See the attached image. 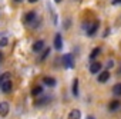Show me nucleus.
<instances>
[{
	"label": "nucleus",
	"instance_id": "1",
	"mask_svg": "<svg viewBox=\"0 0 121 119\" xmlns=\"http://www.w3.org/2000/svg\"><path fill=\"white\" fill-rule=\"evenodd\" d=\"M63 65H64V68H67V69H73V68H74V59H73V56H71L70 53L63 56Z\"/></svg>",
	"mask_w": 121,
	"mask_h": 119
},
{
	"label": "nucleus",
	"instance_id": "2",
	"mask_svg": "<svg viewBox=\"0 0 121 119\" xmlns=\"http://www.w3.org/2000/svg\"><path fill=\"white\" fill-rule=\"evenodd\" d=\"M36 19H37L36 13H34V12H29V13H26V16H24V23H26V25H30V26H34Z\"/></svg>",
	"mask_w": 121,
	"mask_h": 119
},
{
	"label": "nucleus",
	"instance_id": "3",
	"mask_svg": "<svg viewBox=\"0 0 121 119\" xmlns=\"http://www.w3.org/2000/svg\"><path fill=\"white\" fill-rule=\"evenodd\" d=\"M98 26H100V22H98V20H95L91 26H88V27H87V35H88V36L95 35V33H97V30H98Z\"/></svg>",
	"mask_w": 121,
	"mask_h": 119
},
{
	"label": "nucleus",
	"instance_id": "4",
	"mask_svg": "<svg viewBox=\"0 0 121 119\" xmlns=\"http://www.w3.org/2000/svg\"><path fill=\"white\" fill-rule=\"evenodd\" d=\"M54 47L57 50H61L63 49V39H61V35H60V33H57L54 36Z\"/></svg>",
	"mask_w": 121,
	"mask_h": 119
},
{
	"label": "nucleus",
	"instance_id": "5",
	"mask_svg": "<svg viewBox=\"0 0 121 119\" xmlns=\"http://www.w3.org/2000/svg\"><path fill=\"white\" fill-rule=\"evenodd\" d=\"M9 110H10V106H9L7 102H2V103H0V116H3V118L7 116Z\"/></svg>",
	"mask_w": 121,
	"mask_h": 119
},
{
	"label": "nucleus",
	"instance_id": "6",
	"mask_svg": "<svg viewBox=\"0 0 121 119\" xmlns=\"http://www.w3.org/2000/svg\"><path fill=\"white\" fill-rule=\"evenodd\" d=\"M97 79H98V82H100V83H104V82H107V80L110 79V72H108V70H104V72H101V73L98 75V78H97Z\"/></svg>",
	"mask_w": 121,
	"mask_h": 119
},
{
	"label": "nucleus",
	"instance_id": "7",
	"mask_svg": "<svg viewBox=\"0 0 121 119\" xmlns=\"http://www.w3.org/2000/svg\"><path fill=\"white\" fill-rule=\"evenodd\" d=\"M12 88H13V83H12L10 80H6V82H3V85H2V90H3L4 93L12 92Z\"/></svg>",
	"mask_w": 121,
	"mask_h": 119
},
{
	"label": "nucleus",
	"instance_id": "8",
	"mask_svg": "<svg viewBox=\"0 0 121 119\" xmlns=\"http://www.w3.org/2000/svg\"><path fill=\"white\" fill-rule=\"evenodd\" d=\"M100 69H101V63H98V62H93L90 65V72L91 73H98Z\"/></svg>",
	"mask_w": 121,
	"mask_h": 119
},
{
	"label": "nucleus",
	"instance_id": "9",
	"mask_svg": "<svg viewBox=\"0 0 121 119\" xmlns=\"http://www.w3.org/2000/svg\"><path fill=\"white\" fill-rule=\"evenodd\" d=\"M81 118V112L78 109H73L70 113H69V118L67 119H80Z\"/></svg>",
	"mask_w": 121,
	"mask_h": 119
},
{
	"label": "nucleus",
	"instance_id": "10",
	"mask_svg": "<svg viewBox=\"0 0 121 119\" xmlns=\"http://www.w3.org/2000/svg\"><path fill=\"white\" fill-rule=\"evenodd\" d=\"M43 47H44V42H43V40H37V42H34V45H33V50H34V52H40Z\"/></svg>",
	"mask_w": 121,
	"mask_h": 119
},
{
	"label": "nucleus",
	"instance_id": "11",
	"mask_svg": "<svg viewBox=\"0 0 121 119\" xmlns=\"http://www.w3.org/2000/svg\"><path fill=\"white\" fill-rule=\"evenodd\" d=\"M118 108H120V100H118V99H114V100H112V102H111V103L108 105V109H110L111 112L117 110Z\"/></svg>",
	"mask_w": 121,
	"mask_h": 119
},
{
	"label": "nucleus",
	"instance_id": "12",
	"mask_svg": "<svg viewBox=\"0 0 121 119\" xmlns=\"http://www.w3.org/2000/svg\"><path fill=\"white\" fill-rule=\"evenodd\" d=\"M43 83H44V85H47V86H54V85H56V79L46 76V78H43Z\"/></svg>",
	"mask_w": 121,
	"mask_h": 119
},
{
	"label": "nucleus",
	"instance_id": "13",
	"mask_svg": "<svg viewBox=\"0 0 121 119\" xmlns=\"http://www.w3.org/2000/svg\"><path fill=\"white\" fill-rule=\"evenodd\" d=\"M73 95L74 96H78V79H74L73 80Z\"/></svg>",
	"mask_w": 121,
	"mask_h": 119
},
{
	"label": "nucleus",
	"instance_id": "14",
	"mask_svg": "<svg viewBox=\"0 0 121 119\" xmlns=\"http://www.w3.org/2000/svg\"><path fill=\"white\" fill-rule=\"evenodd\" d=\"M112 93H114L115 96H121V83L114 85V88H112Z\"/></svg>",
	"mask_w": 121,
	"mask_h": 119
},
{
	"label": "nucleus",
	"instance_id": "15",
	"mask_svg": "<svg viewBox=\"0 0 121 119\" xmlns=\"http://www.w3.org/2000/svg\"><path fill=\"white\" fill-rule=\"evenodd\" d=\"M41 92H43V88H41V86H34L33 90H31V95H33V96H39Z\"/></svg>",
	"mask_w": 121,
	"mask_h": 119
},
{
	"label": "nucleus",
	"instance_id": "16",
	"mask_svg": "<svg viewBox=\"0 0 121 119\" xmlns=\"http://www.w3.org/2000/svg\"><path fill=\"white\" fill-rule=\"evenodd\" d=\"M100 52H101V49H100V47H95V49H93V50H91V53H90V59H94V57H97V56L100 55Z\"/></svg>",
	"mask_w": 121,
	"mask_h": 119
},
{
	"label": "nucleus",
	"instance_id": "17",
	"mask_svg": "<svg viewBox=\"0 0 121 119\" xmlns=\"http://www.w3.org/2000/svg\"><path fill=\"white\" fill-rule=\"evenodd\" d=\"M6 45H7V39H6V37H3V39H0V46L3 47V46H6Z\"/></svg>",
	"mask_w": 121,
	"mask_h": 119
},
{
	"label": "nucleus",
	"instance_id": "18",
	"mask_svg": "<svg viewBox=\"0 0 121 119\" xmlns=\"http://www.w3.org/2000/svg\"><path fill=\"white\" fill-rule=\"evenodd\" d=\"M2 76H3V80H4V82H6V80H10V73H3Z\"/></svg>",
	"mask_w": 121,
	"mask_h": 119
},
{
	"label": "nucleus",
	"instance_id": "19",
	"mask_svg": "<svg viewBox=\"0 0 121 119\" xmlns=\"http://www.w3.org/2000/svg\"><path fill=\"white\" fill-rule=\"evenodd\" d=\"M48 53H50V49H46V50H44V55H43V57H41V59H44L46 56H48Z\"/></svg>",
	"mask_w": 121,
	"mask_h": 119
},
{
	"label": "nucleus",
	"instance_id": "20",
	"mask_svg": "<svg viewBox=\"0 0 121 119\" xmlns=\"http://www.w3.org/2000/svg\"><path fill=\"white\" fill-rule=\"evenodd\" d=\"M112 5H121V0H112Z\"/></svg>",
	"mask_w": 121,
	"mask_h": 119
},
{
	"label": "nucleus",
	"instance_id": "21",
	"mask_svg": "<svg viewBox=\"0 0 121 119\" xmlns=\"http://www.w3.org/2000/svg\"><path fill=\"white\" fill-rule=\"evenodd\" d=\"M112 66H114V63H112V62H111V60H110V62H108V63H107V68H108V69H110V68H112Z\"/></svg>",
	"mask_w": 121,
	"mask_h": 119
},
{
	"label": "nucleus",
	"instance_id": "22",
	"mask_svg": "<svg viewBox=\"0 0 121 119\" xmlns=\"http://www.w3.org/2000/svg\"><path fill=\"white\" fill-rule=\"evenodd\" d=\"M2 62H3V53L0 52V65H2Z\"/></svg>",
	"mask_w": 121,
	"mask_h": 119
},
{
	"label": "nucleus",
	"instance_id": "23",
	"mask_svg": "<svg viewBox=\"0 0 121 119\" xmlns=\"http://www.w3.org/2000/svg\"><path fill=\"white\" fill-rule=\"evenodd\" d=\"M3 82H4V80H3V76H2V75H0V86H2V85H3Z\"/></svg>",
	"mask_w": 121,
	"mask_h": 119
},
{
	"label": "nucleus",
	"instance_id": "24",
	"mask_svg": "<svg viewBox=\"0 0 121 119\" xmlns=\"http://www.w3.org/2000/svg\"><path fill=\"white\" fill-rule=\"evenodd\" d=\"M87 119H95V118H94V116H91V115H90V116H87Z\"/></svg>",
	"mask_w": 121,
	"mask_h": 119
},
{
	"label": "nucleus",
	"instance_id": "25",
	"mask_svg": "<svg viewBox=\"0 0 121 119\" xmlns=\"http://www.w3.org/2000/svg\"><path fill=\"white\" fill-rule=\"evenodd\" d=\"M37 0H29V3H36Z\"/></svg>",
	"mask_w": 121,
	"mask_h": 119
},
{
	"label": "nucleus",
	"instance_id": "26",
	"mask_svg": "<svg viewBox=\"0 0 121 119\" xmlns=\"http://www.w3.org/2000/svg\"><path fill=\"white\" fill-rule=\"evenodd\" d=\"M54 2H56V3H60V2H61V0H54Z\"/></svg>",
	"mask_w": 121,
	"mask_h": 119
},
{
	"label": "nucleus",
	"instance_id": "27",
	"mask_svg": "<svg viewBox=\"0 0 121 119\" xmlns=\"http://www.w3.org/2000/svg\"><path fill=\"white\" fill-rule=\"evenodd\" d=\"M16 2H22V0H16Z\"/></svg>",
	"mask_w": 121,
	"mask_h": 119
}]
</instances>
